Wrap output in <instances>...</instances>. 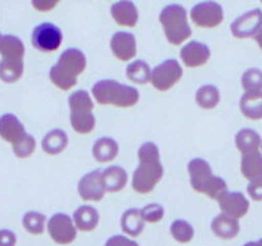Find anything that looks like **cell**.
I'll list each match as a JSON object with an SVG mask.
<instances>
[{
    "label": "cell",
    "mask_w": 262,
    "mask_h": 246,
    "mask_svg": "<svg viewBox=\"0 0 262 246\" xmlns=\"http://www.w3.org/2000/svg\"><path fill=\"white\" fill-rule=\"evenodd\" d=\"M139 165L133 175V189L138 194H149L163 177L160 149L155 142H145L138 150Z\"/></svg>",
    "instance_id": "cell-1"
},
{
    "label": "cell",
    "mask_w": 262,
    "mask_h": 246,
    "mask_svg": "<svg viewBox=\"0 0 262 246\" xmlns=\"http://www.w3.org/2000/svg\"><path fill=\"white\" fill-rule=\"evenodd\" d=\"M86 68V57L79 49H66L57 63L50 68L49 77L54 86L63 91L74 89L77 79Z\"/></svg>",
    "instance_id": "cell-2"
},
{
    "label": "cell",
    "mask_w": 262,
    "mask_h": 246,
    "mask_svg": "<svg viewBox=\"0 0 262 246\" xmlns=\"http://www.w3.org/2000/svg\"><path fill=\"white\" fill-rule=\"evenodd\" d=\"M92 95L100 105H115L118 108H131L140 99L135 87L122 85L115 80H102L93 86Z\"/></svg>",
    "instance_id": "cell-3"
},
{
    "label": "cell",
    "mask_w": 262,
    "mask_h": 246,
    "mask_svg": "<svg viewBox=\"0 0 262 246\" xmlns=\"http://www.w3.org/2000/svg\"><path fill=\"white\" fill-rule=\"evenodd\" d=\"M70 120L71 126L76 134L88 135L95 129V117L93 114L94 102L92 96L85 90H79L70 95Z\"/></svg>",
    "instance_id": "cell-4"
},
{
    "label": "cell",
    "mask_w": 262,
    "mask_h": 246,
    "mask_svg": "<svg viewBox=\"0 0 262 246\" xmlns=\"http://www.w3.org/2000/svg\"><path fill=\"white\" fill-rule=\"evenodd\" d=\"M160 22L170 44L181 45L191 36L186 11L179 4L165 7L160 13Z\"/></svg>",
    "instance_id": "cell-5"
},
{
    "label": "cell",
    "mask_w": 262,
    "mask_h": 246,
    "mask_svg": "<svg viewBox=\"0 0 262 246\" xmlns=\"http://www.w3.org/2000/svg\"><path fill=\"white\" fill-rule=\"evenodd\" d=\"M183 77V68L175 59H167L152 69L150 84L161 92L172 89Z\"/></svg>",
    "instance_id": "cell-6"
},
{
    "label": "cell",
    "mask_w": 262,
    "mask_h": 246,
    "mask_svg": "<svg viewBox=\"0 0 262 246\" xmlns=\"http://www.w3.org/2000/svg\"><path fill=\"white\" fill-rule=\"evenodd\" d=\"M63 35L59 27L53 23H41L32 31L31 41L36 50L42 53H53L62 45Z\"/></svg>",
    "instance_id": "cell-7"
},
{
    "label": "cell",
    "mask_w": 262,
    "mask_h": 246,
    "mask_svg": "<svg viewBox=\"0 0 262 246\" xmlns=\"http://www.w3.org/2000/svg\"><path fill=\"white\" fill-rule=\"evenodd\" d=\"M48 232L58 245H69L77 236V228L74 219L64 213H57L48 222Z\"/></svg>",
    "instance_id": "cell-8"
},
{
    "label": "cell",
    "mask_w": 262,
    "mask_h": 246,
    "mask_svg": "<svg viewBox=\"0 0 262 246\" xmlns=\"http://www.w3.org/2000/svg\"><path fill=\"white\" fill-rule=\"evenodd\" d=\"M190 18L195 26L213 29L224 21L223 7L215 2H203L191 8Z\"/></svg>",
    "instance_id": "cell-9"
},
{
    "label": "cell",
    "mask_w": 262,
    "mask_h": 246,
    "mask_svg": "<svg viewBox=\"0 0 262 246\" xmlns=\"http://www.w3.org/2000/svg\"><path fill=\"white\" fill-rule=\"evenodd\" d=\"M262 29V11L252 9L247 13L242 14L231 23V34L236 39H248L254 37V35Z\"/></svg>",
    "instance_id": "cell-10"
},
{
    "label": "cell",
    "mask_w": 262,
    "mask_h": 246,
    "mask_svg": "<svg viewBox=\"0 0 262 246\" xmlns=\"http://www.w3.org/2000/svg\"><path fill=\"white\" fill-rule=\"evenodd\" d=\"M102 172L95 169L93 172L86 173L80 180L77 191L84 202H100L104 198L105 189L102 182Z\"/></svg>",
    "instance_id": "cell-11"
},
{
    "label": "cell",
    "mask_w": 262,
    "mask_h": 246,
    "mask_svg": "<svg viewBox=\"0 0 262 246\" xmlns=\"http://www.w3.org/2000/svg\"><path fill=\"white\" fill-rule=\"evenodd\" d=\"M188 173L190 178V186L196 192L203 194L208 182L213 177L212 168L208 164L207 160L201 159V158L191 159L188 164Z\"/></svg>",
    "instance_id": "cell-12"
},
{
    "label": "cell",
    "mask_w": 262,
    "mask_h": 246,
    "mask_svg": "<svg viewBox=\"0 0 262 246\" xmlns=\"http://www.w3.org/2000/svg\"><path fill=\"white\" fill-rule=\"evenodd\" d=\"M111 50L121 62H130L137 57V40L130 32H117L111 39Z\"/></svg>",
    "instance_id": "cell-13"
},
{
    "label": "cell",
    "mask_w": 262,
    "mask_h": 246,
    "mask_svg": "<svg viewBox=\"0 0 262 246\" xmlns=\"http://www.w3.org/2000/svg\"><path fill=\"white\" fill-rule=\"evenodd\" d=\"M180 58L188 68H196L208 62L211 58V50L206 44L200 41H189L180 50Z\"/></svg>",
    "instance_id": "cell-14"
},
{
    "label": "cell",
    "mask_w": 262,
    "mask_h": 246,
    "mask_svg": "<svg viewBox=\"0 0 262 246\" xmlns=\"http://www.w3.org/2000/svg\"><path fill=\"white\" fill-rule=\"evenodd\" d=\"M221 212L230 217L241 219L248 213L249 203L242 192H224L217 199Z\"/></svg>",
    "instance_id": "cell-15"
},
{
    "label": "cell",
    "mask_w": 262,
    "mask_h": 246,
    "mask_svg": "<svg viewBox=\"0 0 262 246\" xmlns=\"http://www.w3.org/2000/svg\"><path fill=\"white\" fill-rule=\"evenodd\" d=\"M26 130L14 114L7 113L0 117V137L8 144L14 145L26 136Z\"/></svg>",
    "instance_id": "cell-16"
},
{
    "label": "cell",
    "mask_w": 262,
    "mask_h": 246,
    "mask_svg": "<svg viewBox=\"0 0 262 246\" xmlns=\"http://www.w3.org/2000/svg\"><path fill=\"white\" fill-rule=\"evenodd\" d=\"M111 14L116 23L123 27H134L137 26L139 14L134 3H131L130 0H121L112 6L111 8Z\"/></svg>",
    "instance_id": "cell-17"
},
{
    "label": "cell",
    "mask_w": 262,
    "mask_h": 246,
    "mask_svg": "<svg viewBox=\"0 0 262 246\" xmlns=\"http://www.w3.org/2000/svg\"><path fill=\"white\" fill-rule=\"evenodd\" d=\"M241 172L249 182L262 180V153L259 150L242 153Z\"/></svg>",
    "instance_id": "cell-18"
},
{
    "label": "cell",
    "mask_w": 262,
    "mask_h": 246,
    "mask_svg": "<svg viewBox=\"0 0 262 246\" xmlns=\"http://www.w3.org/2000/svg\"><path fill=\"white\" fill-rule=\"evenodd\" d=\"M211 230L221 240H233L238 236L241 226L236 218L221 213L211 223Z\"/></svg>",
    "instance_id": "cell-19"
},
{
    "label": "cell",
    "mask_w": 262,
    "mask_h": 246,
    "mask_svg": "<svg viewBox=\"0 0 262 246\" xmlns=\"http://www.w3.org/2000/svg\"><path fill=\"white\" fill-rule=\"evenodd\" d=\"M102 182L105 192H118L127 185V172L122 167L111 165L102 172Z\"/></svg>",
    "instance_id": "cell-20"
},
{
    "label": "cell",
    "mask_w": 262,
    "mask_h": 246,
    "mask_svg": "<svg viewBox=\"0 0 262 246\" xmlns=\"http://www.w3.org/2000/svg\"><path fill=\"white\" fill-rule=\"evenodd\" d=\"M242 114L251 120L262 119V91L244 92L239 102Z\"/></svg>",
    "instance_id": "cell-21"
},
{
    "label": "cell",
    "mask_w": 262,
    "mask_h": 246,
    "mask_svg": "<svg viewBox=\"0 0 262 246\" xmlns=\"http://www.w3.org/2000/svg\"><path fill=\"white\" fill-rule=\"evenodd\" d=\"M120 147L116 140L111 137L98 139L93 145V157L98 163H111L117 158Z\"/></svg>",
    "instance_id": "cell-22"
},
{
    "label": "cell",
    "mask_w": 262,
    "mask_h": 246,
    "mask_svg": "<svg viewBox=\"0 0 262 246\" xmlns=\"http://www.w3.org/2000/svg\"><path fill=\"white\" fill-rule=\"evenodd\" d=\"M69 146V137L63 130L54 129L48 132L41 141V149L48 155H59Z\"/></svg>",
    "instance_id": "cell-23"
},
{
    "label": "cell",
    "mask_w": 262,
    "mask_h": 246,
    "mask_svg": "<svg viewBox=\"0 0 262 246\" xmlns=\"http://www.w3.org/2000/svg\"><path fill=\"white\" fill-rule=\"evenodd\" d=\"M74 223L82 232L94 231L99 223V213L90 205H82L74 213Z\"/></svg>",
    "instance_id": "cell-24"
},
{
    "label": "cell",
    "mask_w": 262,
    "mask_h": 246,
    "mask_svg": "<svg viewBox=\"0 0 262 246\" xmlns=\"http://www.w3.org/2000/svg\"><path fill=\"white\" fill-rule=\"evenodd\" d=\"M144 223L145 220L143 219L142 213L135 208L126 210L121 218L122 231L131 237H138V236L142 235V232L144 231Z\"/></svg>",
    "instance_id": "cell-25"
},
{
    "label": "cell",
    "mask_w": 262,
    "mask_h": 246,
    "mask_svg": "<svg viewBox=\"0 0 262 246\" xmlns=\"http://www.w3.org/2000/svg\"><path fill=\"white\" fill-rule=\"evenodd\" d=\"M24 59L0 60V80L6 84H16L24 76Z\"/></svg>",
    "instance_id": "cell-26"
},
{
    "label": "cell",
    "mask_w": 262,
    "mask_h": 246,
    "mask_svg": "<svg viewBox=\"0 0 262 246\" xmlns=\"http://www.w3.org/2000/svg\"><path fill=\"white\" fill-rule=\"evenodd\" d=\"M0 55L4 59H24V42L13 35H6L2 37V41H0Z\"/></svg>",
    "instance_id": "cell-27"
},
{
    "label": "cell",
    "mask_w": 262,
    "mask_h": 246,
    "mask_svg": "<svg viewBox=\"0 0 262 246\" xmlns=\"http://www.w3.org/2000/svg\"><path fill=\"white\" fill-rule=\"evenodd\" d=\"M195 103L202 109H213L220 103V91L213 85H203L196 90Z\"/></svg>",
    "instance_id": "cell-28"
},
{
    "label": "cell",
    "mask_w": 262,
    "mask_h": 246,
    "mask_svg": "<svg viewBox=\"0 0 262 246\" xmlns=\"http://www.w3.org/2000/svg\"><path fill=\"white\" fill-rule=\"evenodd\" d=\"M126 77L128 81L134 84L145 85L150 82L152 69L144 60H135V62H131L126 68Z\"/></svg>",
    "instance_id": "cell-29"
},
{
    "label": "cell",
    "mask_w": 262,
    "mask_h": 246,
    "mask_svg": "<svg viewBox=\"0 0 262 246\" xmlns=\"http://www.w3.org/2000/svg\"><path fill=\"white\" fill-rule=\"evenodd\" d=\"M262 139L254 130L243 129L236 134L235 145L241 153L251 152V150L261 149Z\"/></svg>",
    "instance_id": "cell-30"
},
{
    "label": "cell",
    "mask_w": 262,
    "mask_h": 246,
    "mask_svg": "<svg viewBox=\"0 0 262 246\" xmlns=\"http://www.w3.org/2000/svg\"><path fill=\"white\" fill-rule=\"evenodd\" d=\"M45 222H47V218L39 212H29L22 218V225L25 230L35 236L41 235L44 232Z\"/></svg>",
    "instance_id": "cell-31"
},
{
    "label": "cell",
    "mask_w": 262,
    "mask_h": 246,
    "mask_svg": "<svg viewBox=\"0 0 262 246\" xmlns=\"http://www.w3.org/2000/svg\"><path fill=\"white\" fill-rule=\"evenodd\" d=\"M170 232L172 235V237L180 243L190 242L194 237V230L191 227V225L183 219H178L175 222H172V225L170 227Z\"/></svg>",
    "instance_id": "cell-32"
},
{
    "label": "cell",
    "mask_w": 262,
    "mask_h": 246,
    "mask_svg": "<svg viewBox=\"0 0 262 246\" xmlns=\"http://www.w3.org/2000/svg\"><path fill=\"white\" fill-rule=\"evenodd\" d=\"M242 87L244 92L262 91V71L258 68H249L242 76Z\"/></svg>",
    "instance_id": "cell-33"
},
{
    "label": "cell",
    "mask_w": 262,
    "mask_h": 246,
    "mask_svg": "<svg viewBox=\"0 0 262 246\" xmlns=\"http://www.w3.org/2000/svg\"><path fill=\"white\" fill-rule=\"evenodd\" d=\"M12 147H13V153L17 158L26 159V158L31 157L34 154L35 149H36V140H35L32 135L26 134V136L21 141L12 145Z\"/></svg>",
    "instance_id": "cell-34"
},
{
    "label": "cell",
    "mask_w": 262,
    "mask_h": 246,
    "mask_svg": "<svg viewBox=\"0 0 262 246\" xmlns=\"http://www.w3.org/2000/svg\"><path fill=\"white\" fill-rule=\"evenodd\" d=\"M228 191V186H226V182L221 177H217V176H213L211 178V181L208 182L207 187L205 189L203 194L207 195L210 199L217 200L224 192Z\"/></svg>",
    "instance_id": "cell-35"
},
{
    "label": "cell",
    "mask_w": 262,
    "mask_h": 246,
    "mask_svg": "<svg viewBox=\"0 0 262 246\" xmlns=\"http://www.w3.org/2000/svg\"><path fill=\"white\" fill-rule=\"evenodd\" d=\"M142 217L148 223H157L163 218L165 210L160 204H149L140 210Z\"/></svg>",
    "instance_id": "cell-36"
},
{
    "label": "cell",
    "mask_w": 262,
    "mask_h": 246,
    "mask_svg": "<svg viewBox=\"0 0 262 246\" xmlns=\"http://www.w3.org/2000/svg\"><path fill=\"white\" fill-rule=\"evenodd\" d=\"M247 192L252 200L262 202V180L249 182V185L247 186Z\"/></svg>",
    "instance_id": "cell-37"
},
{
    "label": "cell",
    "mask_w": 262,
    "mask_h": 246,
    "mask_svg": "<svg viewBox=\"0 0 262 246\" xmlns=\"http://www.w3.org/2000/svg\"><path fill=\"white\" fill-rule=\"evenodd\" d=\"M104 246H139V243L125 236H113L108 238Z\"/></svg>",
    "instance_id": "cell-38"
},
{
    "label": "cell",
    "mask_w": 262,
    "mask_h": 246,
    "mask_svg": "<svg viewBox=\"0 0 262 246\" xmlns=\"http://www.w3.org/2000/svg\"><path fill=\"white\" fill-rule=\"evenodd\" d=\"M60 0H32V7L39 12H50Z\"/></svg>",
    "instance_id": "cell-39"
},
{
    "label": "cell",
    "mask_w": 262,
    "mask_h": 246,
    "mask_svg": "<svg viewBox=\"0 0 262 246\" xmlns=\"http://www.w3.org/2000/svg\"><path fill=\"white\" fill-rule=\"evenodd\" d=\"M17 237L9 230H0V246H16Z\"/></svg>",
    "instance_id": "cell-40"
},
{
    "label": "cell",
    "mask_w": 262,
    "mask_h": 246,
    "mask_svg": "<svg viewBox=\"0 0 262 246\" xmlns=\"http://www.w3.org/2000/svg\"><path fill=\"white\" fill-rule=\"evenodd\" d=\"M254 40H256V42H257V45L259 46V49L262 50V29L259 30L256 35H254Z\"/></svg>",
    "instance_id": "cell-41"
},
{
    "label": "cell",
    "mask_w": 262,
    "mask_h": 246,
    "mask_svg": "<svg viewBox=\"0 0 262 246\" xmlns=\"http://www.w3.org/2000/svg\"><path fill=\"white\" fill-rule=\"evenodd\" d=\"M243 246H262V238L258 241H251V242H247Z\"/></svg>",
    "instance_id": "cell-42"
},
{
    "label": "cell",
    "mask_w": 262,
    "mask_h": 246,
    "mask_svg": "<svg viewBox=\"0 0 262 246\" xmlns=\"http://www.w3.org/2000/svg\"><path fill=\"white\" fill-rule=\"evenodd\" d=\"M2 37H3V36H2V34H0V41H2Z\"/></svg>",
    "instance_id": "cell-43"
},
{
    "label": "cell",
    "mask_w": 262,
    "mask_h": 246,
    "mask_svg": "<svg viewBox=\"0 0 262 246\" xmlns=\"http://www.w3.org/2000/svg\"><path fill=\"white\" fill-rule=\"evenodd\" d=\"M261 150H262V144H261Z\"/></svg>",
    "instance_id": "cell-44"
},
{
    "label": "cell",
    "mask_w": 262,
    "mask_h": 246,
    "mask_svg": "<svg viewBox=\"0 0 262 246\" xmlns=\"http://www.w3.org/2000/svg\"><path fill=\"white\" fill-rule=\"evenodd\" d=\"M261 3H262V0H261Z\"/></svg>",
    "instance_id": "cell-45"
}]
</instances>
